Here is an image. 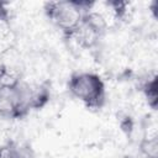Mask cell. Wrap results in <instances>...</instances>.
Listing matches in <instances>:
<instances>
[{"mask_svg":"<svg viewBox=\"0 0 158 158\" xmlns=\"http://www.w3.org/2000/svg\"><path fill=\"white\" fill-rule=\"evenodd\" d=\"M9 17H10V11L7 7V2L0 1V21L6 22L9 21Z\"/></svg>","mask_w":158,"mask_h":158,"instance_id":"cell-7","label":"cell"},{"mask_svg":"<svg viewBox=\"0 0 158 158\" xmlns=\"http://www.w3.org/2000/svg\"><path fill=\"white\" fill-rule=\"evenodd\" d=\"M69 94L88 109H101L106 102V85L104 79L93 72H75L68 80Z\"/></svg>","mask_w":158,"mask_h":158,"instance_id":"cell-3","label":"cell"},{"mask_svg":"<svg viewBox=\"0 0 158 158\" xmlns=\"http://www.w3.org/2000/svg\"><path fill=\"white\" fill-rule=\"evenodd\" d=\"M106 31V23L101 15L93 10L84 15L78 28L70 38H74L83 48H93L99 44Z\"/></svg>","mask_w":158,"mask_h":158,"instance_id":"cell-4","label":"cell"},{"mask_svg":"<svg viewBox=\"0 0 158 158\" xmlns=\"http://www.w3.org/2000/svg\"><path fill=\"white\" fill-rule=\"evenodd\" d=\"M0 158H35V154L30 146L12 139L0 146Z\"/></svg>","mask_w":158,"mask_h":158,"instance_id":"cell-5","label":"cell"},{"mask_svg":"<svg viewBox=\"0 0 158 158\" xmlns=\"http://www.w3.org/2000/svg\"><path fill=\"white\" fill-rule=\"evenodd\" d=\"M91 1L57 0L44 4L43 10L49 22L57 27L65 37L70 38L85 14L93 10Z\"/></svg>","mask_w":158,"mask_h":158,"instance_id":"cell-2","label":"cell"},{"mask_svg":"<svg viewBox=\"0 0 158 158\" xmlns=\"http://www.w3.org/2000/svg\"><path fill=\"white\" fill-rule=\"evenodd\" d=\"M32 111L31 84L17 77L0 81V117L21 120Z\"/></svg>","mask_w":158,"mask_h":158,"instance_id":"cell-1","label":"cell"},{"mask_svg":"<svg viewBox=\"0 0 158 158\" xmlns=\"http://www.w3.org/2000/svg\"><path fill=\"white\" fill-rule=\"evenodd\" d=\"M142 93H143L148 105L153 110H156V107H157V78L156 77L147 79L142 84Z\"/></svg>","mask_w":158,"mask_h":158,"instance_id":"cell-6","label":"cell"}]
</instances>
